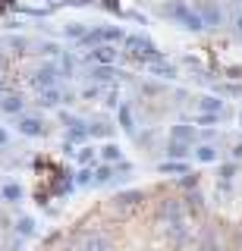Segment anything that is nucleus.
<instances>
[{"mask_svg":"<svg viewBox=\"0 0 242 251\" xmlns=\"http://www.w3.org/2000/svg\"><path fill=\"white\" fill-rule=\"evenodd\" d=\"M123 44H126V50H132L135 57H142L148 63L158 60V47H154V41H151V38H145V35H126V38H123Z\"/></svg>","mask_w":242,"mask_h":251,"instance_id":"obj_1","label":"nucleus"},{"mask_svg":"<svg viewBox=\"0 0 242 251\" xmlns=\"http://www.w3.org/2000/svg\"><path fill=\"white\" fill-rule=\"evenodd\" d=\"M57 78H60V69H57V63H48V66H41L38 73L32 75V88L38 91H48V88H57Z\"/></svg>","mask_w":242,"mask_h":251,"instance_id":"obj_2","label":"nucleus"},{"mask_svg":"<svg viewBox=\"0 0 242 251\" xmlns=\"http://www.w3.org/2000/svg\"><path fill=\"white\" fill-rule=\"evenodd\" d=\"M142 201H145V192H138V188H129V192H120V195L113 198V204H116L120 210H135V207H138Z\"/></svg>","mask_w":242,"mask_h":251,"instance_id":"obj_3","label":"nucleus"},{"mask_svg":"<svg viewBox=\"0 0 242 251\" xmlns=\"http://www.w3.org/2000/svg\"><path fill=\"white\" fill-rule=\"evenodd\" d=\"M158 217H161V220H167V223H173V220H183V201H179V198H167V201H161Z\"/></svg>","mask_w":242,"mask_h":251,"instance_id":"obj_4","label":"nucleus"},{"mask_svg":"<svg viewBox=\"0 0 242 251\" xmlns=\"http://www.w3.org/2000/svg\"><path fill=\"white\" fill-rule=\"evenodd\" d=\"M0 110H3L6 116H22V110H26V100H22L19 94H3V98H0Z\"/></svg>","mask_w":242,"mask_h":251,"instance_id":"obj_5","label":"nucleus"},{"mask_svg":"<svg viewBox=\"0 0 242 251\" xmlns=\"http://www.w3.org/2000/svg\"><path fill=\"white\" fill-rule=\"evenodd\" d=\"M22 198H26V188H22L19 182H3V185H0V201H6V204H19Z\"/></svg>","mask_w":242,"mask_h":251,"instance_id":"obj_6","label":"nucleus"},{"mask_svg":"<svg viewBox=\"0 0 242 251\" xmlns=\"http://www.w3.org/2000/svg\"><path fill=\"white\" fill-rule=\"evenodd\" d=\"M19 132L38 138V135H44V123L38 120V116H19Z\"/></svg>","mask_w":242,"mask_h":251,"instance_id":"obj_7","label":"nucleus"},{"mask_svg":"<svg viewBox=\"0 0 242 251\" xmlns=\"http://www.w3.org/2000/svg\"><path fill=\"white\" fill-rule=\"evenodd\" d=\"M170 138H173V141H186V145H192V141L198 138V132H195L192 126H173V129H170Z\"/></svg>","mask_w":242,"mask_h":251,"instance_id":"obj_8","label":"nucleus"},{"mask_svg":"<svg viewBox=\"0 0 242 251\" xmlns=\"http://www.w3.org/2000/svg\"><path fill=\"white\" fill-rule=\"evenodd\" d=\"M91 60H95V63H104V66H110V63L116 60V50H113L110 44H98L95 53H91Z\"/></svg>","mask_w":242,"mask_h":251,"instance_id":"obj_9","label":"nucleus"},{"mask_svg":"<svg viewBox=\"0 0 242 251\" xmlns=\"http://www.w3.org/2000/svg\"><path fill=\"white\" fill-rule=\"evenodd\" d=\"M167 235H170V242H186V235H189V229H186V223L183 220H173V223H167Z\"/></svg>","mask_w":242,"mask_h":251,"instance_id":"obj_10","label":"nucleus"},{"mask_svg":"<svg viewBox=\"0 0 242 251\" xmlns=\"http://www.w3.org/2000/svg\"><path fill=\"white\" fill-rule=\"evenodd\" d=\"M167 157H170V160H186V157H189V145H186V141H173V138H170Z\"/></svg>","mask_w":242,"mask_h":251,"instance_id":"obj_11","label":"nucleus"},{"mask_svg":"<svg viewBox=\"0 0 242 251\" xmlns=\"http://www.w3.org/2000/svg\"><path fill=\"white\" fill-rule=\"evenodd\" d=\"M101 160H104V163H120L123 160V148L113 145V141H110V145H104V148H101Z\"/></svg>","mask_w":242,"mask_h":251,"instance_id":"obj_12","label":"nucleus"},{"mask_svg":"<svg viewBox=\"0 0 242 251\" xmlns=\"http://www.w3.org/2000/svg\"><path fill=\"white\" fill-rule=\"evenodd\" d=\"M151 73L161 75V78H176V66H173V63H163V60L158 57V60L151 63Z\"/></svg>","mask_w":242,"mask_h":251,"instance_id":"obj_13","label":"nucleus"},{"mask_svg":"<svg viewBox=\"0 0 242 251\" xmlns=\"http://www.w3.org/2000/svg\"><path fill=\"white\" fill-rule=\"evenodd\" d=\"M66 138H69V141H85V138H91V135H88V126L79 123V120H73V123H69Z\"/></svg>","mask_w":242,"mask_h":251,"instance_id":"obj_14","label":"nucleus"},{"mask_svg":"<svg viewBox=\"0 0 242 251\" xmlns=\"http://www.w3.org/2000/svg\"><path fill=\"white\" fill-rule=\"evenodd\" d=\"M198 107H201V113H223V100H220V98H214V94L201 98V100H198Z\"/></svg>","mask_w":242,"mask_h":251,"instance_id":"obj_15","label":"nucleus"},{"mask_svg":"<svg viewBox=\"0 0 242 251\" xmlns=\"http://www.w3.org/2000/svg\"><path fill=\"white\" fill-rule=\"evenodd\" d=\"M116 113H120V126L126 132H135V116H132V110H129V104H120L116 107Z\"/></svg>","mask_w":242,"mask_h":251,"instance_id":"obj_16","label":"nucleus"},{"mask_svg":"<svg viewBox=\"0 0 242 251\" xmlns=\"http://www.w3.org/2000/svg\"><path fill=\"white\" fill-rule=\"evenodd\" d=\"M198 16H201V22H205V28H208V25H220V19H223L217 6H201Z\"/></svg>","mask_w":242,"mask_h":251,"instance_id":"obj_17","label":"nucleus"},{"mask_svg":"<svg viewBox=\"0 0 242 251\" xmlns=\"http://www.w3.org/2000/svg\"><path fill=\"white\" fill-rule=\"evenodd\" d=\"M158 170L161 173H179V176H186V173H189V163H186V160H163Z\"/></svg>","mask_w":242,"mask_h":251,"instance_id":"obj_18","label":"nucleus"},{"mask_svg":"<svg viewBox=\"0 0 242 251\" xmlns=\"http://www.w3.org/2000/svg\"><path fill=\"white\" fill-rule=\"evenodd\" d=\"M113 173H116V170H113V163H101V167L95 170V182H98V185H104V182H110V179H116V176H113Z\"/></svg>","mask_w":242,"mask_h":251,"instance_id":"obj_19","label":"nucleus"},{"mask_svg":"<svg viewBox=\"0 0 242 251\" xmlns=\"http://www.w3.org/2000/svg\"><path fill=\"white\" fill-rule=\"evenodd\" d=\"M63 98H66V94L60 91V88H48V91H41V104H44V107H57Z\"/></svg>","mask_w":242,"mask_h":251,"instance_id":"obj_20","label":"nucleus"},{"mask_svg":"<svg viewBox=\"0 0 242 251\" xmlns=\"http://www.w3.org/2000/svg\"><path fill=\"white\" fill-rule=\"evenodd\" d=\"M195 157H198L201 163H214L217 160V148L214 145H198L195 148Z\"/></svg>","mask_w":242,"mask_h":251,"instance_id":"obj_21","label":"nucleus"},{"mask_svg":"<svg viewBox=\"0 0 242 251\" xmlns=\"http://www.w3.org/2000/svg\"><path fill=\"white\" fill-rule=\"evenodd\" d=\"M73 182H76V185H91V182H95V170H91V167H82V170L73 176Z\"/></svg>","mask_w":242,"mask_h":251,"instance_id":"obj_22","label":"nucleus"},{"mask_svg":"<svg viewBox=\"0 0 242 251\" xmlns=\"http://www.w3.org/2000/svg\"><path fill=\"white\" fill-rule=\"evenodd\" d=\"M16 232L19 235H35V220L32 217H19L16 220Z\"/></svg>","mask_w":242,"mask_h":251,"instance_id":"obj_23","label":"nucleus"},{"mask_svg":"<svg viewBox=\"0 0 242 251\" xmlns=\"http://www.w3.org/2000/svg\"><path fill=\"white\" fill-rule=\"evenodd\" d=\"M85 251H110V245H107V239H101V235H91V239L85 242Z\"/></svg>","mask_w":242,"mask_h":251,"instance_id":"obj_24","label":"nucleus"},{"mask_svg":"<svg viewBox=\"0 0 242 251\" xmlns=\"http://www.w3.org/2000/svg\"><path fill=\"white\" fill-rule=\"evenodd\" d=\"M91 78H95V82H110L113 69L110 66H95V69H91Z\"/></svg>","mask_w":242,"mask_h":251,"instance_id":"obj_25","label":"nucleus"},{"mask_svg":"<svg viewBox=\"0 0 242 251\" xmlns=\"http://www.w3.org/2000/svg\"><path fill=\"white\" fill-rule=\"evenodd\" d=\"M236 170H239L236 160H233V163H223V167H220V182H230V179L236 176Z\"/></svg>","mask_w":242,"mask_h":251,"instance_id":"obj_26","label":"nucleus"},{"mask_svg":"<svg viewBox=\"0 0 242 251\" xmlns=\"http://www.w3.org/2000/svg\"><path fill=\"white\" fill-rule=\"evenodd\" d=\"M88 135H95V138L110 135V126H107V123H91V126H88Z\"/></svg>","mask_w":242,"mask_h":251,"instance_id":"obj_27","label":"nucleus"},{"mask_svg":"<svg viewBox=\"0 0 242 251\" xmlns=\"http://www.w3.org/2000/svg\"><path fill=\"white\" fill-rule=\"evenodd\" d=\"M76 157H79L82 167H88V163L95 160V151H91V148H82V151H76Z\"/></svg>","mask_w":242,"mask_h":251,"instance_id":"obj_28","label":"nucleus"},{"mask_svg":"<svg viewBox=\"0 0 242 251\" xmlns=\"http://www.w3.org/2000/svg\"><path fill=\"white\" fill-rule=\"evenodd\" d=\"M220 116H223V113H201V116H198V126H214Z\"/></svg>","mask_w":242,"mask_h":251,"instance_id":"obj_29","label":"nucleus"},{"mask_svg":"<svg viewBox=\"0 0 242 251\" xmlns=\"http://www.w3.org/2000/svg\"><path fill=\"white\" fill-rule=\"evenodd\" d=\"M198 251H223V248H220V242L208 239V242H201V248H198Z\"/></svg>","mask_w":242,"mask_h":251,"instance_id":"obj_30","label":"nucleus"},{"mask_svg":"<svg viewBox=\"0 0 242 251\" xmlns=\"http://www.w3.org/2000/svg\"><path fill=\"white\" fill-rule=\"evenodd\" d=\"M195 185H198V179H195L192 173H186V179H183V188H195Z\"/></svg>","mask_w":242,"mask_h":251,"instance_id":"obj_31","label":"nucleus"},{"mask_svg":"<svg viewBox=\"0 0 242 251\" xmlns=\"http://www.w3.org/2000/svg\"><path fill=\"white\" fill-rule=\"evenodd\" d=\"M233 160H236V163L242 160V141H239V145H236V148H233Z\"/></svg>","mask_w":242,"mask_h":251,"instance_id":"obj_32","label":"nucleus"},{"mask_svg":"<svg viewBox=\"0 0 242 251\" xmlns=\"http://www.w3.org/2000/svg\"><path fill=\"white\" fill-rule=\"evenodd\" d=\"M6 138H10V135H6V129H3V126H0V148L6 145Z\"/></svg>","mask_w":242,"mask_h":251,"instance_id":"obj_33","label":"nucleus"},{"mask_svg":"<svg viewBox=\"0 0 242 251\" xmlns=\"http://www.w3.org/2000/svg\"><path fill=\"white\" fill-rule=\"evenodd\" d=\"M230 73H233V75H236V78H242V66H233V69H230Z\"/></svg>","mask_w":242,"mask_h":251,"instance_id":"obj_34","label":"nucleus"},{"mask_svg":"<svg viewBox=\"0 0 242 251\" xmlns=\"http://www.w3.org/2000/svg\"><path fill=\"white\" fill-rule=\"evenodd\" d=\"M236 28H239V35H242V16H239V19H236Z\"/></svg>","mask_w":242,"mask_h":251,"instance_id":"obj_35","label":"nucleus"},{"mask_svg":"<svg viewBox=\"0 0 242 251\" xmlns=\"http://www.w3.org/2000/svg\"><path fill=\"white\" fill-rule=\"evenodd\" d=\"M0 98H3V85H0Z\"/></svg>","mask_w":242,"mask_h":251,"instance_id":"obj_36","label":"nucleus"},{"mask_svg":"<svg viewBox=\"0 0 242 251\" xmlns=\"http://www.w3.org/2000/svg\"><path fill=\"white\" fill-rule=\"evenodd\" d=\"M239 245H242V235H239Z\"/></svg>","mask_w":242,"mask_h":251,"instance_id":"obj_37","label":"nucleus"},{"mask_svg":"<svg viewBox=\"0 0 242 251\" xmlns=\"http://www.w3.org/2000/svg\"><path fill=\"white\" fill-rule=\"evenodd\" d=\"M239 123H242V113H239Z\"/></svg>","mask_w":242,"mask_h":251,"instance_id":"obj_38","label":"nucleus"},{"mask_svg":"<svg viewBox=\"0 0 242 251\" xmlns=\"http://www.w3.org/2000/svg\"><path fill=\"white\" fill-rule=\"evenodd\" d=\"M0 66H3V60H0Z\"/></svg>","mask_w":242,"mask_h":251,"instance_id":"obj_39","label":"nucleus"}]
</instances>
